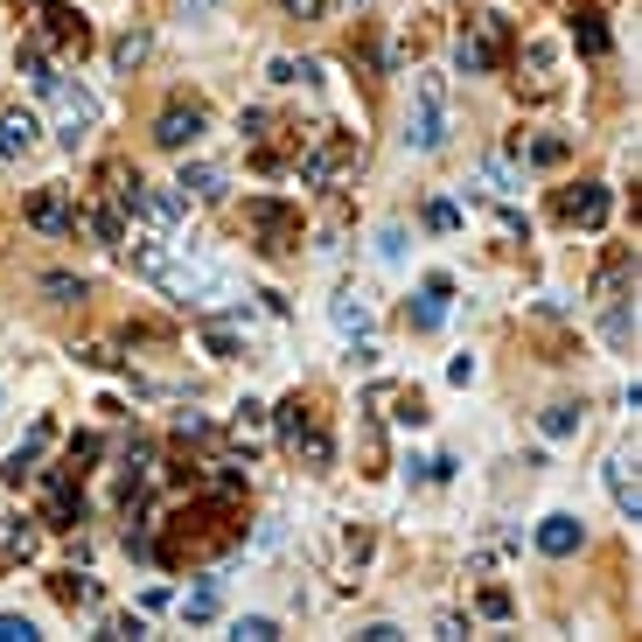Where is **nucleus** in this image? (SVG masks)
Segmentation results:
<instances>
[{
	"mask_svg": "<svg viewBox=\"0 0 642 642\" xmlns=\"http://www.w3.org/2000/svg\"><path fill=\"white\" fill-rule=\"evenodd\" d=\"M0 413H8V398H0Z\"/></svg>",
	"mask_w": 642,
	"mask_h": 642,
	"instance_id": "46",
	"label": "nucleus"
},
{
	"mask_svg": "<svg viewBox=\"0 0 642 642\" xmlns=\"http://www.w3.org/2000/svg\"><path fill=\"white\" fill-rule=\"evenodd\" d=\"M307 419H315V413H307V398H300V392H294V398H279V405H273V426H279V441H294V433H300V426H307Z\"/></svg>",
	"mask_w": 642,
	"mask_h": 642,
	"instance_id": "33",
	"label": "nucleus"
},
{
	"mask_svg": "<svg viewBox=\"0 0 642 642\" xmlns=\"http://www.w3.org/2000/svg\"><path fill=\"white\" fill-rule=\"evenodd\" d=\"M629 279H635V251H614V259H608V273H601V300H622V287H629Z\"/></svg>",
	"mask_w": 642,
	"mask_h": 642,
	"instance_id": "30",
	"label": "nucleus"
},
{
	"mask_svg": "<svg viewBox=\"0 0 642 642\" xmlns=\"http://www.w3.org/2000/svg\"><path fill=\"white\" fill-rule=\"evenodd\" d=\"M42 524L49 531H77V524H85V490H77L70 468H49L42 475Z\"/></svg>",
	"mask_w": 642,
	"mask_h": 642,
	"instance_id": "8",
	"label": "nucleus"
},
{
	"mask_svg": "<svg viewBox=\"0 0 642 642\" xmlns=\"http://www.w3.org/2000/svg\"><path fill=\"white\" fill-rule=\"evenodd\" d=\"M426 224H433V230H461V203L433 196V203H426Z\"/></svg>",
	"mask_w": 642,
	"mask_h": 642,
	"instance_id": "38",
	"label": "nucleus"
},
{
	"mask_svg": "<svg viewBox=\"0 0 642 642\" xmlns=\"http://www.w3.org/2000/svg\"><path fill=\"white\" fill-rule=\"evenodd\" d=\"M230 635H238V642H279V622H273V614H238Z\"/></svg>",
	"mask_w": 642,
	"mask_h": 642,
	"instance_id": "35",
	"label": "nucleus"
},
{
	"mask_svg": "<svg viewBox=\"0 0 642 642\" xmlns=\"http://www.w3.org/2000/svg\"><path fill=\"white\" fill-rule=\"evenodd\" d=\"M36 42L77 49V57H85V49H91V21L77 14V8H63V0H42V8H36Z\"/></svg>",
	"mask_w": 642,
	"mask_h": 642,
	"instance_id": "7",
	"label": "nucleus"
},
{
	"mask_svg": "<svg viewBox=\"0 0 642 642\" xmlns=\"http://www.w3.org/2000/svg\"><path fill=\"white\" fill-rule=\"evenodd\" d=\"M433 635H447V642H461V635H468V622H461V614H441V622H433Z\"/></svg>",
	"mask_w": 642,
	"mask_h": 642,
	"instance_id": "45",
	"label": "nucleus"
},
{
	"mask_svg": "<svg viewBox=\"0 0 642 642\" xmlns=\"http://www.w3.org/2000/svg\"><path fill=\"white\" fill-rule=\"evenodd\" d=\"M531 545L545 552V559H573V552L586 545V524L573 517V510H552V517H537V531H531Z\"/></svg>",
	"mask_w": 642,
	"mask_h": 642,
	"instance_id": "10",
	"label": "nucleus"
},
{
	"mask_svg": "<svg viewBox=\"0 0 642 642\" xmlns=\"http://www.w3.org/2000/svg\"><path fill=\"white\" fill-rule=\"evenodd\" d=\"M266 77H273V85H315L322 63H315V57H300V63H294V57H273V63H266Z\"/></svg>",
	"mask_w": 642,
	"mask_h": 642,
	"instance_id": "29",
	"label": "nucleus"
},
{
	"mask_svg": "<svg viewBox=\"0 0 642 642\" xmlns=\"http://www.w3.org/2000/svg\"><path fill=\"white\" fill-rule=\"evenodd\" d=\"M119 210H126V217H140L147 230H161V238H175V230H182V210H189V203L175 196V189H147V182H134V189H119Z\"/></svg>",
	"mask_w": 642,
	"mask_h": 642,
	"instance_id": "3",
	"label": "nucleus"
},
{
	"mask_svg": "<svg viewBox=\"0 0 642 642\" xmlns=\"http://www.w3.org/2000/svg\"><path fill=\"white\" fill-rule=\"evenodd\" d=\"M98 454H106V441H98V433H77V441L63 447V468H70V475H91Z\"/></svg>",
	"mask_w": 642,
	"mask_h": 642,
	"instance_id": "31",
	"label": "nucleus"
},
{
	"mask_svg": "<svg viewBox=\"0 0 642 642\" xmlns=\"http://www.w3.org/2000/svg\"><path fill=\"white\" fill-rule=\"evenodd\" d=\"M447 300H454V279L447 273H426L419 300H405V322H413V328H441L447 322Z\"/></svg>",
	"mask_w": 642,
	"mask_h": 642,
	"instance_id": "16",
	"label": "nucleus"
},
{
	"mask_svg": "<svg viewBox=\"0 0 642 642\" xmlns=\"http://www.w3.org/2000/svg\"><path fill=\"white\" fill-rule=\"evenodd\" d=\"M524 154H531L537 168H559V161H566V140H559V134H537V140H531Z\"/></svg>",
	"mask_w": 642,
	"mask_h": 642,
	"instance_id": "36",
	"label": "nucleus"
},
{
	"mask_svg": "<svg viewBox=\"0 0 642 642\" xmlns=\"http://www.w3.org/2000/svg\"><path fill=\"white\" fill-rule=\"evenodd\" d=\"M203 349H210L217 364H238V356H245V336H238V328H224V322H203Z\"/></svg>",
	"mask_w": 642,
	"mask_h": 642,
	"instance_id": "27",
	"label": "nucleus"
},
{
	"mask_svg": "<svg viewBox=\"0 0 642 642\" xmlns=\"http://www.w3.org/2000/svg\"><path fill=\"white\" fill-rule=\"evenodd\" d=\"M608 210H614V196H608L601 182H580V189L559 196V217H566V224H586V230H601Z\"/></svg>",
	"mask_w": 642,
	"mask_h": 642,
	"instance_id": "15",
	"label": "nucleus"
},
{
	"mask_svg": "<svg viewBox=\"0 0 642 642\" xmlns=\"http://www.w3.org/2000/svg\"><path fill=\"white\" fill-rule=\"evenodd\" d=\"M49 441H57V419H36V426H29V441H21V447H14L8 461H0V482H29Z\"/></svg>",
	"mask_w": 642,
	"mask_h": 642,
	"instance_id": "18",
	"label": "nucleus"
},
{
	"mask_svg": "<svg viewBox=\"0 0 642 642\" xmlns=\"http://www.w3.org/2000/svg\"><path fill=\"white\" fill-rule=\"evenodd\" d=\"M175 189H182V196H224V168H210V161H182Z\"/></svg>",
	"mask_w": 642,
	"mask_h": 642,
	"instance_id": "24",
	"label": "nucleus"
},
{
	"mask_svg": "<svg viewBox=\"0 0 642 642\" xmlns=\"http://www.w3.org/2000/svg\"><path fill=\"white\" fill-rule=\"evenodd\" d=\"M287 447H294V454H300V468H315V475H322V468H328V461H336V441H328V433H322V426H315V419H307V426H300V433H294V441H287Z\"/></svg>",
	"mask_w": 642,
	"mask_h": 642,
	"instance_id": "21",
	"label": "nucleus"
},
{
	"mask_svg": "<svg viewBox=\"0 0 642 642\" xmlns=\"http://www.w3.org/2000/svg\"><path fill=\"white\" fill-rule=\"evenodd\" d=\"M510 63V21L503 14H468V29L454 36V70L461 77H490Z\"/></svg>",
	"mask_w": 642,
	"mask_h": 642,
	"instance_id": "1",
	"label": "nucleus"
},
{
	"mask_svg": "<svg viewBox=\"0 0 642 642\" xmlns=\"http://www.w3.org/2000/svg\"><path fill=\"white\" fill-rule=\"evenodd\" d=\"M573 49H580V57H608V49H614L608 21L601 14H573Z\"/></svg>",
	"mask_w": 642,
	"mask_h": 642,
	"instance_id": "23",
	"label": "nucleus"
},
{
	"mask_svg": "<svg viewBox=\"0 0 642 642\" xmlns=\"http://www.w3.org/2000/svg\"><path fill=\"white\" fill-rule=\"evenodd\" d=\"M85 224H91V238H98V245H112V251L126 245V217H119V210H106V203H98V210H91Z\"/></svg>",
	"mask_w": 642,
	"mask_h": 642,
	"instance_id": "34",
	"label": "nucleus"
},
{
	"mask_svg": "<svg viewBox=\"0 0 642 642\" xmlns=\"http://www.w3.org/2000/svg\"><path fill=\"white\" fill-rule=\"evenodd\" d=\"M537 433H545V441H573V433H580V405H545V413H537Z\"/></svg>",
	"mask_w": 642,
	"mask_h": 642,
	"instance_id": "28",
	"label": "nucleus"
},
{
	"mask_svg": "<svg viewBox=\"0 0 642 642\" xmlns=\"http://www.w3.org/2000/svg\"><path fill=\"white\" fill-rule=\"evenodd\" d=\"M29 224L42 230V238H77V210H70L63 189H36L29 196Z\"/></svg>",
	"mask_w": 642,
	"mask_h": 642,
	"instance_id": "12",
	"label": "nucleus"
},
{
	"mask_svg": "<svg viewBox=\"0 0 642 642\" xmlns=\"http://www.w3.org/2000/svg\"><path fill=\"white\" fill-rule=\"evenodd\" d=\"M405 147H419V154H441V147H447V77H441V70H426L419 85H413V119H405Z\"/></svg>",
	"mask_w": 642,
	"mask_h": 642,
	"instance_id": "2",
	"label": "nucleus"
},
{
	"mask_svg": "<svg viewBox=\"0 0 642 642\" xmlns=\"http://www.w3.org/2000/svg\"><path fill=\"white\" fill-rule=\"evenodd\" d=\"M349 161H356V134H328L315 154H300V189H336Z\"/></svg>",
	"mask_w": 642,
	"mask_h": 642,
	"instance_id": "6",
	"label": "nucleus"
},
{
	"mask_svg": "<svg viewBox=\"0 0 642 642\" xmlns=\"http://www.w3.org/2000/svg\"><path fill=\"white\" fill-rule=\"evenodd\" d=\"M98 635H112V642H140L147 622H140V614H106V629H98Z\"/></svg>",
	"mask_w": 642,
	"mask_h": 642,
	"instance_id": "37",
	"label": "nucleus"
},
{
	"mask_svg": "<svg viewBox=\"0 0 642 642\" xmlns=\"http://www.w3.org/2000/svg\"><path fill=\"white\" fill-rule=\"evenodd\" d=\"M328 322L343 328V336H371V294L364 287H336V300H328Z\"/></svg>",
	"mask_w": 642,
	"mask_h": 642,
	"instance_id": "19",
	"label": "nucleus"
},
{
	"mask_svg": "<svg viewBox=\"0 0 642 642\" xmlns=\"http://www.w3.org/2000/svg\"><path fill=\"white\" fill-rule=\"evenodd\" d=\"M49 594H57L63 608H98V601H106L98 580H85V573H49Z\"/></svg>",
	"mask_w": 642,
	"mask_h": 642,
	"instance_id": "22",
	"label": "nucleus"
},
{
	"mask_svg": "<svg viewBox=\"0 0 642 642\" xmlns=\"http://www.w3.org/2000/svg\"><path fill=\"white\" fill-rule=\"evenodd\" d=\"M482 614H490V622H510V594H503V586H482V601H475Z\"/></svg>",
	"mask_w": 642,
	"mask_h": 642,
	"instance_id": "40",
	"label": "nucleus"
},
{
	"mask_svg": "<svg viewBox=\"0 0 642 642\" xmlns=\"http://www.w3.org/2000/svg\"><path fill=\"white\" fill-rule=\"evenodd\" d=\"M0 642H36V622L29 614H0Z\"/></svg>",
	"mask_w": 642,
	"mask_h": 642,
	"instance_id": "39",
	"label": "nucleus"
},
{
	"mask_svg": "<svg viewBox=\"0 0 642 642\" xmlns=\"http://www.w3.org/2000/svg\"><path fill=\"white\" fill-rule=\"evenodd\" d=\"M251 224H259V251H266V259H279V251L300 245V217L287 210V203H273V196H251Z\"/></svg>",
	"mask_w": 642,
	"mask_h": 642,
	"instance_id": "9",
	"label": "nucleus"
},
{
	"mask_svg": "<svg viewBox=\"0 0 642 642\" xmlns=\"http://www.w3.org/2000/svg\"><path fill=\"white\" fill-rule=\"evenodd\" d=\"M601 475H608V496H614V510H622L629 524H642V482H635V461H629V447H614Z\"/></svg>",
	"mask_w": 642,
	"mask_h": 642,
	"instance_id": "11",
	"label": "nucleus"
},
{
	"mask_svg": "<svg viewBox=\"0 0 642 642\" xmlns=\"http://www.w3.org/2000/svg\"><path fill=\"white\" fill-rule=\"evenodd\" d=\"M364 405H392V419L405 426V433H419L433 413H426V392H419V384H405V392H392V384H371V392H364Z\"/></svg>",
	"mask_w": 642,
	"mask_h": 642,
	"instance_id": "13",
	"label": "nucleus"
},
{
	"mask_svg": "<svg viewBox=\"0 0 642 642\" xmlns=\"http://www.w3.org/2000/svg\"><path fill=\"white\" fill-rule=\"evenodd\" d=\"M266 126H273V112H266V106H251V112H238V134H245V140H266Z\"/></svg>",
	"mask_w": 642,
	"mask_h": 642,
	"instance_id": "41",
	"label": "nucleus"
},
{
	"mask_svg": "<svg viewBox=\"0 0 642 642\" xmlns=\"http://www.w3.org/2000/svg\"><path fill=\"white\" fill-rule=\"evenodd\" d=\"M147 63V29H126V36H112V70L119 77H134Z\"/></svg>",
	"mask_w": 642,
	"mask_h": 642,
	"instance_id": "26",
	"label": "nucleus"
},
{
	"mask_svg": "<svg viewBox=\"0 0 642 642\" xmlns=\"http://www.w3.org/2000/svg\"><path fill=\"white\" fill-rule=\"evenodd\" d=\"M279 14H294V21H322V14H328V0H279Z\"/></svg>",
	"mask_w": 642,
	"mask_h": 642,
	"instance_id": "42",
	"label": "nucleus"
},
{
	"mask_svg": "<svg viewBox=\"0 0 642 642\" xmlns=\"http://www.w3.org/2000/svg\"><path fill=\"white\" fill-rule=\"evenodd\" d=\"M203 126H210V112H203L196 98H168V106L154 112V147H161V154H189L203 140Z\"/></svg>",
	"mask_w": 642,
	"mask_h": 642,
	"instance_id": "4",
	"label": "nucleus"
},
{
	"mask_svg": "<svg viewBox=\"0 0 642 642\" xmlns=\"http://www.w3.org/2000/svg\"><path fill=\"white\" fill-rule=\"evenodd\" d=\"M266 426H273V405H259V398H245L238 413H230V441H238V447L251 454V447L266 441Z\"/></svg>",
	"mask_w": 642,
	"mask_h": 642,
	"instance_id": "20",
	"label": "nucleus"
},
{
	"mask_svg": "<svg viewBox=\"0 0 642 642\" xmlns=\"http://www.w3.org/2000/svg\"><path fill=\"white\" fill-rule=\"evenodd\" d=\"M42 294L57 300V307H70V300H85V294H91V279H77V273H42Z\"/></svg>",
	"mask_w": 642,
	"mask_h": 642,
	"instance_id": "32",
	"label": "nucleus"
},
{
	"mask_svg": "<svg viewBox=\"0 0 642 642\" xmlns=\"http://www.w3.org/2000/svg\"><path fill=\"white\" fill-rule=\"evenodd\" d=\"M14 70L29 77V91H36V98H57V85H63V70L49 63V42H36V36L14 49Z\"/></svg>",
	"mask_w": 642,
	"mask_h": 642,
	"instance_id": "17",
	"label": "nucleus"
},
{
	"mask_svg": "<svg viewBox=\"0 0 642 642\" xmlns=\"http://www.w3.org/2000/svg\"><path fill=\"white\" fill-rule=\"evenodd\" d=\"M377 251H384V259H405V230L384 224V230H377Z\"/></svg>",
	"mask_w": 642,
	"mask_h": 642,
	"instance_id": "43",
	"label": "nucleus"
},
{
	"mask_svg": "<svg viewBox=\"0 0 642 642\" xmlns=\"http://www.w3.org/2000/svg\"><path fill=\"white\" fill-rule=\"evenodd\" d=\"M217 614H224V594H217V580H203L196 586V594H182V622H217Z\"/></svg>",
	"mask_w": 642,
	"mask_h": 642,
	"instance_id": "25",
	"label": "nucleus"
},
{
	"mask_svg": "<svg viewBox=\"0 0 642 642\" xmlns=\"http://www.w3.org/2000/svg\"><path fill=\"white\" fill-rule=\"evenodd\" d=\"M447 384H475V356H454V364H447Z\"/></svg>",
	"mask_w": 642,
	"mask_h": 642,
	"instance_id": "44",
	"label": "nucleus"
},
{
	"mask_svg": "<svg viewBox=\"0 0 642 642\" xmlns=\"http://www.w3.org/2000/svg\"><path fill=\"white\" fill-rule=\"evenodd\" d=\"M49 106H57V147H63V154H77V147L91 140V126H98V106H91V91H77L70 77H63Z\"/></svg>",
	"mask_w": 642,
	"mask_h": 642,
	"instance_id": "5",
	"label": "nucleus"
},
{
	"mask_svg": "<svg viewBox=\"0 0 642 642\" xmlns=\"http://www.w3.org/2000/svg\"><path fill=\"white\" fill-rule=\"evenodd\" d=\"M36 140H42V119H36L29 106H8V112H0V168L21 161V154H29Z\"/></svg>",
	"mask_w": 642,
	"mask_h": 642,
	"instance_id": "14",
	"label": "nucleus"
}]
</instances>
